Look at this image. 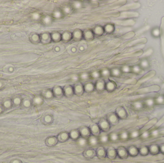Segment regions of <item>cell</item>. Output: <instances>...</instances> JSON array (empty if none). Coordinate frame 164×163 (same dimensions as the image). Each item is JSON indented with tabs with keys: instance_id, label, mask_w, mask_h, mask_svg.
Masks as SVG:
<instances>
[{
	"instance_id": "6da1fadb",
	"label": "cell",
	"mask_w": 164,
	"mask_h": 163,
	"mask_svg": "<svg viewBox=\"0 0 164 163\" xmlns=\"http://www.w3.org/2000/svg\"><path fill=\"white\" fill-rule=\"evenodd\" d=\"M101 131L102 132L107 133L111 128V125L105 118H102L97 123Z\"/></svg>"
},
{
	"instance_id": "7a4b0ae2",
	"label": "cell",
	"mask_w": 164,
	"mask_h": 163,
	"mask_svg": "<svg viewBox=\"0 0 164 163\" xmlns=\"http://www.w3.org/2000/svg\"><path fill=\"white\" fill-rule=\"evenodd\" d=\"M106 118L111 126L118 125L120 120L115 112H111L108 113L106 115Z\"/></svg>"
},
{
	"instance_id": "3957f363",
	"label": "cell",
	"mask_w": 164,
	"mask_h": 163,
	"mask_svg": "<svg viewBox=\"0 0 164 163\" xmlns=\"http://www.w3.org/2000/svg\"><path fill=\"white\" fill-rule=\"evenodd\" d=\"M81 136L86 138H88L90 135L91 133L89 127L86 126H83L78 129Z\"/></svg>"
},
{
	"instance_id": "277c9868",
	"label": "cell",
	"mask_w": 164,
	"mask_h": 163,
	"mask_svg": "<svg viewBox=\"0 0 164 163\" xmlns=\"http://www.w3.org/2000/svg\"><path fill=\"white\" fill-rule=\"evenodd\" d=\"M89 127L90 128L91 134L94 136L98 137L102 132L97 124L96 123L92 124L90 125Z\"/></svg>"
},
{
	"instance_id": "5b68a950",
	"label": "cell",
	"mask_w": 164,
	"mask_h": 163,
	"mask_svg": "<svg viewBox=\"0 0 164 163\" xmlns=\"http://www.w3.org/2000/svg\"><path fill=\"white\" fill-rule=\"evenodd\" d=\"M74 90L75 94L78 96L82 95L85 92L84 86L81 83H77L75 84L74 86Z\"/></svg>"
},
{
	"instance_id": "8992f818",
	"label": "cell",
	"mask_w": 164,
	"mask_h": 163,
	"mask_svg": "<svg viewBox=\"0 0 164 163\" xmlns=\"http://www.w3.org/2000/svg\"><path fill=\"white\" fill-rule=\"evenodd\" d=\"M59 142L64 143L70 139L69 133L66 131H63L59 133L57 136Z\"/></svg>"
},
{
	"instance_id": "52a82bcc",
	"label": "cell",
	"mask_w": 164,
	"mask_h": 163,
	"mask_svg": "<svg viewBox=\"0 0 164 163\" xmlns=\"http://www.w3.org/2000/svg\"><path fill=\"white\" fill-rule=\"evenodd\" d=\"M59 142L56 136L52 135L48 137L46 140V144L49 146H53L56 145Z\"/></svg>"
},
{
	"instance_id": "ba28073f",
	"label": "cell",
	"mask_w": 164,
	"mask_h": 163,
	"mask_svg": "<svg viewBox=\"0 0 164 163\" xmlns=\"http://www.w3.org/2000/svg\"><path fill=\"white\" fill-rule=\"evenodd\" d=\"M63 89L64 96L69 97L72 96L74 94H75L74 87L72 86L71 85H67L63 88Z\"/></svg>"
},
{
	"instance_id": "9c48e42d",
	"label": "cell",
	"mask_w": 164,
	"mask_h": 163,
	"mask_svg": "<svg viewBox=\"0 0 164 163\" xmlns=\"http://www.w3.org/2000/svg\"><path fill=\"white\" fill-rule=\"evenodd\" d=\"M69 133L70 138L74 141H76L78 139L81 137V135L78 129L72 130L70 132H69Z\"/></svg>"
},
{
	"instance_id": "30bf717a",
	"label": "cell",
	"mask_w": 164,
	"mask_h": 163,
	"mask_svg": "<svg viewBox=\"0 0 164 163\" xmlns=\"http://www.w3.org/2000/svg\"><path fill=\"white\" fill-rule=\"evenodd\" d=\"M52 91L54 97L59 98L64 95L63 89L60 86L54 87L52 89Z\"/></svg>"
},
{
	"instance_id": "8fae6325",
	"label": "cell",
	"mask_w": 164,
	"mask_h": 163,
	"mask_svg": "<svg viewBox=\"0 0 164 163\" xmlns=\"http://www.w3.org/2000/svg\"><path fill=\"white\" fill-rule=\"evenodd\" d=\"M119 119H124L127 117V113L124 109L122 107L117 108L115 112Z\"/></svg>"
},
{
	"instance_id": "7c38bea8",
	"label": "cell",
	"mask_w": 164,
	"mask_h": 163,
	"mask_svg": "<svg viewBox=\"0 0 164 163\" xmlns=\"http://www.w3.org/2000/svg\"><path fill=\"white\" fill-rule=\"evenodd\" d=\"M106 82L103 80H98L95 85V89L98 91H103L105 89Z\"/></svg>"
},
{
	"instance_id": "4fadbf2b",
	"label": "cell",
	"mask_w": 164,
	"mask_h": 163,
	"mask_svg": "<svg viewBox=\"0 0 164 163\" xmlns=\"http://www.w3.org/2000/svg\"><path fill=\"white\" fill-rule=\"evenodd\" d=\"M98 139L99 143L102 144H106L109 141L108 134L105 132H101V133L98 136Z\"/></svg>"
},
{
	"instance_id": "5bb4252c",
	"label": "cell",
	"mask_w": 164,
	"mask_h": 163,
	"mask_svg": "<svg viewBox=\"0 0 164 163\" xmlns=\"http://www.w3.org/2000/svg\"><path fill=\"white\" fill-rule=\"evenodd\" d=\"M88 143L89 145L92 146H95L97 145L99 143L98 137L94 136L93 135H90L88 138Z\"/></svg>"
},
{
	"instance_id": "9a60e30c",
	"label": "cell",
	"mask_w": 164,
	"mask_h": 163,
	"mask_svg": "<svg viewBox=\"0 0 164 163\" xmlns=\"http://www.w3.org/2000/svg\"><path fill=\"white\" fill-rule=\"evenodd\" d=\"M116 88V84L114 82L112 81H108V82H106L105 89L107 91L109 92H111L115 90Z\"/></svg>"
},
{
	"instance_id": "2e32d148",
	"label": "cell",
	"mask_w": 164,
	"mask_h": 163,
	"mask_svg": "<svg viewBox=\"0 0 164 163\" xmlns=\"http://www.w3.org/2000/svg\"><path fill=\"white\" fill-rule=\"evenodd\" d=\"M84 90L87 93L93 92L95 89V85L92 82H88L84 86Z\"/></svg>"
},
{
	"instance_id": "e0dca14e",
	"label": "cell",
	"mask_w": 164,
	"mask_h": 163,
	"mask_svg": "<svg viewBox=\"0 0 164 163\" xmlns=\"http://www.w3.org/2000/svg\"><path fill=\"white\" fill-rule=\"evenodd\" d=\"M44 124L46 125H50L54 121L53 116L51 114L46 115L43 119Z\"/></svg>"
},
{
	"instance_id": "ac0fdd59",
	"label": "cell",
	"mask_w": 164,
	"mask_h": 163,
	"mask_svg": "<svg viewBox=\"0 0 164 163\" xmlns=\"http://www.w3.org/2000/svg\"><path fill=\"white\" fill-rule=\"evenodd\" d=\"M108 135H109V141L111 142H116L119 140V134H118L115 132H111L109 134H108Z\"/></svg>"
},
{
	"instance_id": "d6986e66",
	"label": "cell",
	"mask_w": 164,
	"mask_h": 163,
	"mask_svg": "<svg viewBox=\"0 0 164 163\" xmlns=\"http://www.w3.org/2000/svg\"><path fill=\"white\" fill-rule=\"evenodd\" d=\"M76 142L79 145L82 146V147L85 146L87 145V144H88L87 138L82 137L81 136L79 139H77L76 140Z\"/></svg>"
},
{
	"instance_id": "ffe728a7",
	"label": "cell",
	"mask_w": 164,
	"mask_h": 163,
	"mask_svg": "<svg viewBox=\"0 0 164 163\" xmlns=\"http://www.w3.org/2000/svg\"><path fill=\"white\" fill-rule=\"evenodd\" d=\"M44 97L46 99H52L53 97H54L52 90L51 89H48L47 90L45 93H44Z\"/></svg>"
},
{
	"instance_id": "44dd1931",
	"label": "cell",
	"mask_w": 164,
	"mask_h": 163,
	"mask_svg": "<svg viewBox=\"0 0 164 163\" xmlns=\"http://www.w3.org/2000/svg\"><path fill=\"white\" fill-rule=\"evenodd\" d=\"M97 153L98 156H99V157H101L105 156V155H106V153L105 149L103 147L99 148L98 149V150H97Z\"/></svg>"
},
{
	"instance_id": "7402d4cb",
	"label": "cell",
	"mask_w": 164,
	"mask_h": 163,
	"mask_svg": "<svg viewBox=\"0 0 164 163\" xmlns=\"http://www.w3.org/2000/svg\"><path fill=\"white\" fill-rule=\"evenodd\" d=\"M111 72V75L113 77H119L121 74V71L118 68H114Z\"/></svg>"
},
{
	"instance_id": "603a6c76",
	"label": "cell",
	"mask_w": 164,
	"mask_h": 163,
	"mask_svg": "<svg viewBox=\"0 0 164 163\" xmlns=\"http://www.w3.org/2000/svg\"><path fill=\"white\" fill-rule=\"evenodd\" d=\"M101 76L103 77H107L111 75V72L107 69H104L100 72Z\"/></svg>"
},
{
	"instance_id": "cb8c5ba5",
	"label": "cell",
	"mask_w": 164,
	"mask_h": 163,
	"mask_svg": "<svg viewBox=\"0 0 164 163\" xmlns=\"http://www.w3.org/2000/svg\"><path fill=\"white\" fill-rule=\"evenodd\" d=\"M129 136L130 135L126 132H122L120 133V134H119V139L123 140H125L126 139H127L129 137Z\"/></svg>"
},
{
	"instance_id": "d4e9b609",
	"label": "cell",
	"mask_w": 164,
	"mask_h": 163,
	"mask_svg": "<svg viewBox=\"0 0 164 163\" xmlns=\"http://www.w3.org/2000/svg\"><path fill=\"white\" fill-rule=\"evenodd\" d=\"M115 154H116V151L114 148H110L108 150L107 152V155L108 156H109L111 158H113L115 157Z\"/></svg>"
},
{
	"instance_id": "484cf974",
	"label": "cell",
	"mask_w": 164,
	"mask_h": 163,
	"mask_svg": "<svg viewBox=\"0 0 164 163\" xmlns=\"http://www.w3.org/2000/svg\"><path fill=\"white\" fill-rule=\"evenodd\" d=\"M90 77H91L90 75L89 74H88L87 73H84L80 75V78L82 79V80L85 81V80H87L88 79H89Z\"/></svg>"
},
{
	"instance_id": "4316f807",
	"label": "cell",
	"mask_w": 164,
	"mask_h": 163,
	"mask_svg": "<svg viewBox=\"0 0 164 163\" xmlns=\"http://www.w3.org/2000/svg\"><path fill=\"white\" fill-rule=\"evenodd\" d=\"M60 35L56 33L52 34L51 35V38L54 41H59V40H60Z\"/></svg>"
},
{
	"instance_id": "83f0119b",
	"label": "cell",
	"mask_w": 164,
	"mask_h": 163,
	"mask_svg": "<svg viewBox=\"0 0 164 163\" xmlns=\"http://www.w3.org/2000/svg\"><path fill=\"white\" fill-rule=\"evenodd\" d=\"M90 77H92L93 78L95 79H97L99 78L100 77H101V74L100 72H99L98 71H95L93 72L90 75Z\"/></svg>"
},
{
	"instance_id": "f1b7e54d",
	"label": "cell",
	"mask_w": 164,
	"mask_h": 163,
	"mask_svg": "<svg viewBox=\"0 0 164 163\" xmlns=\"http://www.w3.org/2000/svg\"><path fill=\"white\" fill-rule=\"evenodd\" d=\"M62 39L65 41H69L71 38V35L69 33H65L62 36Z\"/></svg>"
},
{
	"instance_id": "f546056e",
	"label": "cell",
	"mask_w": 164,
	"mask_h": 163,
	"mask_svg": "<svg viewBox=\"0 0 164 163\" xmlns=\"http://www.w3.org/2000/svg\"><path fill=\"white\" fill-rule=\"evenodd\" d=\"M94 154V152L93 150L92 149H89V150H87V151H86L85 152V154L87 156V157H91Z\"/></svg>"
},
{
	"instance_id": "4dcf8cb0",
	"label": "cell",
	"mask_w": 164,
	"mask_h": 163,
	"mask_svg": "<svg viewBox=\"0 0 164 163\" xmlns=\"http://www.w3.org/2000/svg\"><path fill=\"white\" fill-rule=\"evenodd\" d=\"M103 29L102 27H97V28L95 29V33L98 35H101L103 34Z\"/></svg>"
},
{
	"instance_id": "1f68e13d",
	"label": "cell",
	"mask_w": 164,
	"mask_h": 163,
	"mask_svg": "<svg viewBox=\"0 0 164 163\" xmlns=\"http://www.w3.org/2000/svg\"><path fill=\"white\" fill-rule=\"evenodd\" d=\"M113 26L112 25H107L106 26L105 29L107 32L110 33L113 31Z\"/></svg>"
},
{
	"instance_id": "d6a6232c",
	"label": "cell",
	"mask_w": 164,
	"mask_h": 163,
	"mask_svg": "<svg viewBox=\"0 0 164 163\" xmlns=\"http://www.w3.org/2000/svg\"><path fill=\"white\" fill-rule=\"evenodd\" d=\"M93 33L90 31L87 32L85 34V37L87 39H90L93 38Z\"/></svg>"
},
{
	"instance_id": "836d02e7",
	"label": "cell",
	"mask_w": 164,
	"mask_h": 163,
	"mask_svg": "<svg viewBox=\"0 0 164 163\" xmlns=\"http://www.w3.org/2000/svg\"><path fill=\"white\" fill-rule=\"evenodd\" d=\"M125 154V150L122 148H119L118 150V154L120 157H123Z\"/></svg>"
},
{
	"instance_id": "e575fe53",
	"label": "cell",
	"mask_w": 164,
	"mask_h": 163,
	"mask_svg": "<svg viewBox=\"0 0 164 163\" xmlns=\"http://www.w3.org/2000/svg\"><path fill=\"white\" fill-rule=\"evenodd\" d=\"M53 15H54V17H55L56 18H60L61 16V13L60 11H55L54 12Z\"/></svg>"
},
{
	"instance_id": "d590c367",
	"label": "cell",
	"mask_w": 164,
	"mask_h": 163,
	"mask_svg": "<svg viewBox=\"0 0 164 163\" xmlns=\"http://www.w3.org/2000/svg\"><path fill=\"white\" fill-rule=\"evenodd\" d=\"M81 33L79 31H77L74 33V37L75 38H81Z\"/></svg>"
},
{
	"instance_id": "8d00e7d4",
	"label": "cell",
	"mask_w": 164,
	"mask_h": 163,
	"mask_svg": "<svg viewBox=\"0 0 164 163\" xmlns=\"http://www.w3.org/2000/svg\"><path fill=\"white\" fill-rule=\"evenodd\" d=\"M74 7H75V8H80V7H81V6H82V4H81V2H78V1H77V2H75L74 3Z\"/></svg>"
},
{
	"instance_id": "74e56055",
	"label": "cell",
	"mask_w": 164,
	"mask_h": 163,
	"mask_svg": "<svg viewBox=\"0 0 164 163\" xmlns=\"http://www.w3.org/2000/svg\"><path fill=\"white\" fill-rule=\"evenodd\" d=\"M51 21V19L50 17H47L44 19V22L47 24L50 23Z\"/></svg>"
},
{
	"instance_id": "f35d334b",
	"label": "cell",
	"mask_w": 164,
	"mask_h": 163,
	"mask_svg": "<svg viewBox=\"0 0 164 163\" xmlns=\"http://www.w3.org/2000/svg\"><path fill=\"white\" fill-rule=\"evenodd\" d=\"M71 9L69 7H66L64 8V12L66 13H69L71 12Z\"/></svg>"
},
{
	"instance_id": "ab89813d",
	"label": "cell",
	"mask_w": 164,
	"mask_h": 163,
	"mask_svg": "<svg viewBox=\"0 0 164 163\" xmlns=\"http://www.w3.org/2000/svg\"><path fill=\"white\" fill-rule=\"evenodd\" d=\"M129 70H130V68L128 67H124L122 68V71L124 72H128L129 71Z\"/></svg>"
},
{
	"instance_id": "60d3db41",
	"label": "cell",
	"mask_w": 164,
	"mask_h": 163,
	"mask_svg": "<svg viewBox=\"0 0 164 163\" xmlns=\"http://www.w3.org/2000/svg\"><path fill=\"white\" fill-rule=\"evenodd\" d=\"M79 78V77H78L77 75H74L72 77V79L74 81H77Z\"/></svg>"
}]
</instances>
